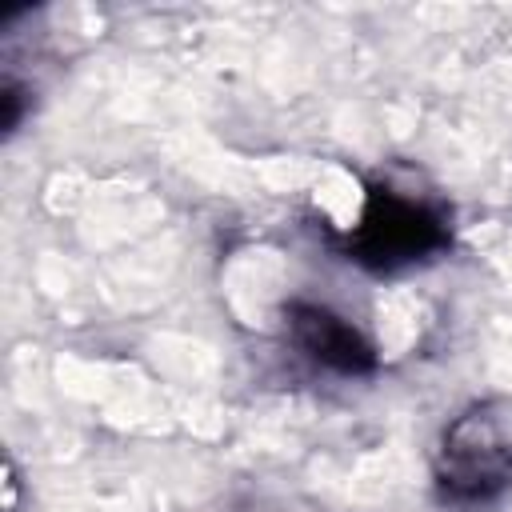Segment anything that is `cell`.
I'll list each match as a JSON object with an SVG mask.
<instances>
[{
  "label": "cell",
  "mask_w": 512,
  "mask_h": 512,
  "mask_svg": "<svg viewBox=\"0 0 512 512\" xmlns=\"http://www.w3.org/2000/svg\"><path fill=\"white\" fill-rule=\"evenodd\" d=\"M452 248L448 212L392 184H368L356 224L344 232V256L372 276H400L424 268Z\"/></svg>",
  "instance_id": "cell-1"
},
{
  "label": "cell",
  "mask_w": 512,
  "mask_h": 512,
  "mask_svg": "<svg viewBox=\"0 0 512 512\" xmlns=\"http://www.w3.org/2000/svg\"><path fill=\"white\" fill-rule=\"evenodd\" d=\"M436 496L456 508L492 504L512 488V412L484 400L464 408L436 444Z\"/></svg>",
  "instance_id": "cell-2"
},
{
  "label": "cell",
  "mask_w": 512,
  "mask_h": 512,
  "mask_svg": "<svg viewBox=\"0 0 512 512\" xmlns=\"http://www.w3.org/2000/svg\"><path fill=\"white\" fill-rule=\"evenodd\" d=\"M284 324L292 344L316 364L336 376H372L380 368V352L368 340L364 328H356L344 312L316 304V300H288L284 304Z\"/></svg>",
  "instance_id": "cell-3"
},
{
  "label": "cell",
  "mask_w": 512,
  "mask_h": 512,
  "mask_svg": "<svg viewBox=\"0 0 512 512\" xmlns=\"http://www.w3.org/2000/svg\"><path fill=\"white\" fill-rule=\"evenodd\" d=\"M0 108H4V136H12L24 120V88L16 80H4L0 88Z\"/></svg>",
  "instance_id": "cell-4"
}]
</instances>
